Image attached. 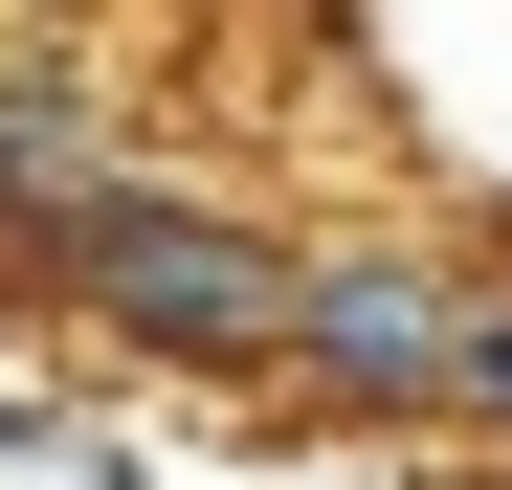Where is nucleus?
Wrapping results in <instances>:
<instances>
[{"instance_id": "nucleus-5", "label": "nucleus", "mask_w": 512, "mask_h": 490, "mask_svg": "<svg viewBox=\"0 0 512 490\" xmlns=\"http://www.w3.org/2000/svg\"><path fill=\"white\" fill-rule=\"evenodd\" d=\"M0 490H156V446L67 379H0Z\"/></svg>"}, {"instance_id": "nucleus-3", "label": "nucleus", "mask_w": 512, "mask_h": 490, "mask_svg": "<svg viewBox=\"0 0 512 490\" xmlns=\"http://www.w3.org/2000/svg\"><path fill=\"white\" fill-rule=\"evenodd\" d=\"M357 45H379V112L423 134V179L512 268V0H357Z\"/></svg>"}, {"instance_id": "nucleus-2", "label": "nucleus", "mask_w": 512, "mask_h": 490, "mask_svg": "<svg viewBox=\"0 0 512 490\" xmlns=\"http://www.w3.org/2000/svg\"><path fill=\"white\" fill-rule=\"evenodd\" d=\"M468 312H490V245H446V223H290V357L268 379L334 446H401V424H446Z\"/></svg>"}, {"instance_id": "nucleus-1", "label": "nucleus", "mask_w": 512, "mask_h": 490, "mask_svg": "<svg viewBox=\"0 0 512 490\" xmlns=\"http://www.w3.org/2000/svg\"><path fill=\"white\" fill-rule=\"evenodd\" d=\"M0 268H23V312H67L90 357L179 379V401H268V357H290V223L223 179H156V156L67 179Z\"/></svg>"}, {"instance_id": "nucleus-4", "label": "nucleus", "mask_w": 512, "mask_h": 490, "mask_svg": "<svg viewBox=\"0 0 512 490\" xmlns=\"http://www.w3.org/2000/svg\"><path fill=\"white\" fill-rule=\"evenodd\" d=\"M112 156H134V134H112L90 67H67V45H0V245H23L67 179H112Z\"/></svg>"}]
</instances>
